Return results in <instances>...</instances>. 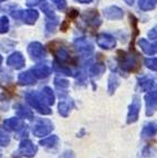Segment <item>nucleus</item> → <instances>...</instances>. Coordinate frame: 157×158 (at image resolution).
Listing matches in <instances>:
<instances>
[{
    "label": "nucleus",
    "mask_w": 157,
    "mask_h": 158,
    "mask_svg": "<svg viewBox=\"0 0 157 158\" xmlns=\"http://www.w3.org/2000/svg\"><path fill=\"white\" fill-rule=\"evenodd\" d=\"M6 128L11 129V131H15V132L18 133V137H24L28 135V128H27V125L23 124V122L20 121L19 118H9L6 119L5 123H3Z\"/></svg>",
    "instance_id": "nucleus-4"
},
{
    "label": "nucleus",
    "mask_w": 157,
    "mask_h": 158,
    "mask_svg": "<svg viewBox=\"0 0 157 158\" xmlns=\"http://www.w3.org/2000/svg\"><path fill=\"white\" fill-rule=\"evenodd\" d=\"M1 62H2V58H1V56H0V65H1Z\"/></svg>",
    "instance_id": "nucleus-38"
},
{
    "label": "nucleus",
    "mask_w": 157,
    "mask_h": 158,
    "mask_svg": "<svg viewBox=\"0 0 157 158\" xmlns=\"http://www.w3.org/2000/svg\"><path fill=\"white\" fill-rule=\"evenodd\" d=\"M17 112V115L20 118H28V119H32L33 118V114L30 111L29 108H27L26 106H23L22 104H18V105L15 106Z\"/></svg>",
    "instance_id": "nucleus-18"
},
{
    "label": "nucleus",
    "mask_w": 157,
    "mask_h": 158,
    "mask_svg": "<svg viewBox=\"0 0 157 158\" xmlns=\"http://www.w3.org/2000/svg\"><path fill=\"white\" fill-rule=\"evenodd\" d=\"M11 16L15 19H20L24 23L27 24H33L37 21V19L39 18V12L33 9H29V10H18V11H12Z\"/></svg>",
    "instance_id": "nucleus-3"
},
{
    "label": "nucleus",
    "mask_w": 157,
    "mask_h": 158,
    "mask_svg": "<svg viewBox=\"0 0 157 158\" xmlns=\"http://www.w3.org/2000/svg\"><path fill=\"white\" fill-rule=\"evenodd\" d=\"M37 146L34 145L33 143L29 139H24L21 142L20 147H19L18 152H16L15 156H20V157H32L37 153Z\"/></svg>",
    "instance_id": "nucleus-6"
},
{
    "label": "nucleus",
    "mask_w": 157,
    "mask_h": 158,
    "mask_svg": "<svg viewBox=\"0 0 157 158\" xmlns=\"http://www.w3.org/2000/svg\"><path fill=\"white\" fill-rule=\"evenodd\" d=\"M54 85L59 91H66L69 87V82L64 79L57 77V79L54 80Z\"/></svg>",
    "instance_id": "nucleus-28"
},
{
    "label": "nucleus",
    "mask_w": 157,
    "mask_h": 158,
    "mask_svg": "<svg viewBox=\"0 0 157 158\" xmlns=\"http://www.w3.org/2000/svg\"><path fill=\"white\" fill-rule=\"evenodd\" d=\"M157 5V0H139V8L142 10H152Z\"/></svg>",
    "instance_id": "nucleus-24"
},
{
    "label": "nucleus",
    "mask_w": 157,
    "mask_h": 158,
    "mask_svg": "<svg viewBox=\"0 0 157 158\" xmlns=\"http://www.w3.org/2000/svg\"><path fill=\"white\" fill-rule=\"evenodd\" d=\"M28 52L33 60H41L45 56V50L43 45L39 42H32L28 47Z\"/></svg>",
    "instance_id": "nucleus-8"
},
{
    "label": "nucleus",
    "mask_w": 157,
    "mask_h": 158,
    "mask_svg": "<svg viewBox=\"0 0 157 158\" xmlns=\"http://www.w3.org/2000/svg\"><path fill=\"white\" fill-rule=\"evenodd\" d=\"M157 134V124L154 123H151V124H147L146 126L143 128V132H142V137H153Z\"/></svg>",
    "instance_id": "nucleus-20"
},
{
    "label": "nucleus",
    "mask_w": 157,
    "mask_h": 158,
    "mask_svg": "<svg viewBox=\"0 0 157 158\" xmlns=\"http://www.w3.org/2000/svg\"><path fill=\"white\" fill-rule=\"evenodd\" d=\"M74 107V103L73 101L71 100H66V101H62L60 103V105H59V112L60 114L63 116V117H66L70 113V111L72 108Z\"/></svg>",
    "instance_id": "nucleus-17"
},
{
    "label": "nucleus",
    "mask_w": 157,
    "mask_h": 158,
    "mask_svg": "<svg viewBox=\"0 0 157 158\" xmlns=\"http://www.w3.org/2000/svg\"><path fill=\"white\" fill-rule=\"evenodd\" d=\"M76 1H78V2H82V3H89V2H91L92 0H76Z\"/></svg>",
    "instance_id": "nucleus-37"
},
{
    "label": "nucleus",
    "mask_w": 157,
    "mask_h": 158,
    "mask_svg": "<svg viewBox=\"0 0 157 158\" xmlns=\"http://www.w3.org/2000/svg\"><path fill=\"white\" fill-rule=\"evenodd\" d=\"M74 47H75V50L80 54H83V56H89V54H91L93 52V45L84 38L76 40L74 42Z\"/></svg>",
    "instance_id": "nucleus-9"
},
{
    "label": "nucleus",
    "mask_w": 157,
    "mask_h": 158,
    "mask_svg": "<svg viewBox=\"0 0 157 158\" xmlns=\"http://www.w3.org/2000/svg\"><path fill=\"white\" fill-rule=\"evenodd\" d=\"M82 17H83L84 21L87 22V23L91 24V26H93V27H97V26H100V23H101L99 15H97L96 11H87Z\"/></svg>",
    "instance_id": "nucleus-15"
},
{
    "label": "nucleus",
    "mask_w": 157,
    "mask_h": 158,
    "mask_svg": "<svg viewBox=\"0 0 157 158\" xmlns=\"http://www.w3.org/2000/svg\"><path fill=\"white\" fill-rule=\"evenodd\" d=\"M24 63H26V61H24V58L20 52L12 53L11 56H8V60H7V64L13 69L23 68Z\"/></svg>",
    "instance_id": "nucleus-11"
},
{
    "label": "nucleus",
    "mask_w": 157,
    "mask_h": 158,
    "mask_svg": "<svg viewBox=\"0 0 157 158\" xmlns=\"http://www.w3.org/2000/svg\"><path fill=\"white\" fill-rule=\"evenodd\" d=\"M26 1H27V5L28 6H36V5L41 3L43 0H26Z\"/></svg>",
    "instance_id": "nucleus-35"
},
{
    "label": "nucleus",
    "mask_w": 157,
    "mask_h": 158,
    "mask_svg": "<svg viewBox=\"0 0 157 158\" xmlns=\"http://www.w3.org/2000/svg\"><path fill=\"white\" fill-rule=\"evenodd\" d=\"M53 53H54V56H57V59H58L60 62H66L69 59V56H69L68 50L63 47H58L57 50H53Z\"/></svg>",
    "instance_id": "nucleus-21"
},
{
    "label": "nucleus",
    "mask_w": 157,
    "mask_h": 158,
    "mask_svg": "<svg viewBox=\"0 0 157 158\" xmlns=\"http://www.w3.org/2000/svg\"><path fill=\"white\" fill-rule=\"evenodd\" d=\"M154 85V82L153 80H151L149 77H143L138 81V86L141 87L142 91H149Z\"/></svg>",
    "instance_id": "nucleus-23"
},
{
    "label": "nucleus",
    "mask_w": 157,
    "mask_h": 158,
    "mask_svg": "<svg viewBox=\"0 0 157 158\" xmlns=\"http://www.w3.org/2000/svg\"><path fill=\"white\" fill-rule=\"evenodd\" d=\"M53 5L59 9V10H64L66 8V0H51Z\"/></svg>",
    "instance_id": "nucleus-33"
},
{
    "label": "nucleus",
    "mask_w": 157,
    "mask_h": 158,
    "mask_svg": "<svg viewBox=\"0 0 157 158\" xmlns=\"http://www.w3.org/2000/svg\"><path fill=\"white\" fill-rule=\"evenodd\" d=\"M96 43L99 47L103 48V49H113L116 45V40L110 34L101 33L100 35H97Z\"/></svg>",
    "instance_id": "nucleus-10"
},
{
    "label": "nucleus",
    "mask_w": 157,
    "mask_h": 158,
    "mask_svg": "<svg viewBox=\"0 0 157 158\" xmlns=\"http://www.w3.org/2000/svg\"><path fill=\"white\" fill-rule=\"evenodd\" d=\"M145 64L147 68L153 70V71H157V59H146Z\"/></svg>",
    "instance_id": "nucleus-32"
},
{
    "label": "nucleus",
    "mask_w": 157,
    "mask_h": 158,
    "mask_svg": "<svg viewBox=\"0 0 157 158\" xmlns=\"http://www.w3.org/2000/svg\"><path fill=\"white\" fill-rule=\"evenodd\" d=\"M26 100L28 101L30 105L32 107H34L39 113L43 114V115H48L51 113L49 105L45 104V102L43 101V98H41V95L39 93L36 92H29L26 94Z\"/></svg>",
    "instance_id": "nucleus-1"
},
{
    "label": "nucleus",
    "mask_w": 157,
    "mask_h": 158,
    "mask_svg": "<svg viewBox=\"0 0 157 158\" xmlns=\"http://www.w3.org/2000/svg\"><path fill=\"white\" fill-rule=\"evenodd\" d=\"M105 71V65L102 63H97L94 64L92 66L91 70H90V73H91L92 77H96V75H101L102 73H104Z\"/></svg>",
    "instance_id": "nucleus-26"
},
{
    "label": "nucleus",
    "mask_w": 157,
    "mask_h": 158,
    "mask_svg": "<svg viewBox=\"0 0 157 158\" xmlns=\"http://www.w3.org/2000/svg\"><path fill=\"white\" fill-rule=\"evenodd\" d=\"M41 9L43 10V12L47 15V17L50 19V20H58V18L55 17L54 12H53L52 8H51V6H50L49 3L45 2L43 5L41 6Z\"/></svg>",
    "instance_id": "nucleus-27"
},
{
    "label": "nucleus",
    "mask_w": 157,
    "mask_h": 158,
    "mask_svg": "<svg viewBox=\"0 0 157 158\" xmlns=\"http://www.w3.org/2000/svg\"><path fill=\"white\" fill-rule=\"evenodd\" d=\"M40 95H41V98H43V101H45V104H48V105H51V104L54 103V94H53V91L50 87L48 86L43 87Z\"/></svg>",
    "instance_id": "nucleus-19"
},
{
    "label": "nucleus",
    "mask_w": 157,
    "mask_h": 158,
    "mask_svg": "<svg viewBox=\"0 0 157 158\" xmlns=\"http://www.w3.org/2000/svg\"><path fill=\"white\" fill-rule=\"evenodd\" d=\"M10 142L9 134L6 132L5 129L0 127V146H7Z\"/></svg>",
    "instance_id": "nucleus-29"
},
{
    "label": "nucleus",
    "mask_w": 157,
    "mask_h": 158,
    "mask_svg": "<svg viewBox=\"0 0 157 158\" xmlns=\"http://www.w3.org/2000/svg\"><path fill=\"white\" fill-rule=\"evenodd\" d=\"M52 129H53V124L49 121V119L40 118L34 123L32 132H33V134L36 135V136L42 137V136H45V135L49 134Z\"/></svg>",
    "instance_id": "nucleus-5"
},
{
    "label": "nucleus",
    "mask_w": 157,
    "mask_h": 158,
    "mask_svg": "<svg viewBox=\"0 0 157 158\" xmlns=\"http://www.w3.org/2000/svg\"><path fill=\"white\" fill-rule=\"evenodd\" d=\"M118 86V80L116 77V75H111L110 80H108V92L110 94H112L114 91L116 90V87Z\"/></svg>",
    "instance_id": "nucleus-30"
},
{
    "label": "nucleus",
    "mask_w": 157,
    "mask_h": 158,
    "mask_svg": "<svg viewBox=\"0 0 157 158\" xmlns=\"http://www.w3.org/2000/svg\"><path fill=\"white\" fill-rule=\"evenodd\" d=\"M122 54L118 56V62H120L121 68L125 71H136L139 68V60L136 56H134L132 53H125L120 51Z\"/></svg>",
    "instance_id": "nucleus-2"
},
{
    "label": "nucleus",
    "mask_w": 157,
    "mask_h": 158,
    "mask_svg": "<svg viewBox=\"0 0 157 158\" xmlns=\"http://www.w3.org/2000/svg\"><path fill=\"white\" fill-rule=\"evenodd\" d=\"M139 111H141V101L138 100V98H134L133 102H132L129 110H128L127 114V123L132 124L134 122H136L138 118Z\"/></svg>",
    "instance_id": "nucleus-7"
},
{
    "label": "nucleus",
    "mask_w": 157,
    "mask_h": 158,
    "mask_svg": "<svg viewBox=\"0 0 157 158\" xmlns=\"http://www.w3.org/2000/svg\"><path fill=\"white\" fill-rule=\"evenodd\" d=\"M59 138L58 136H55V135H52V136H49L45 139H42L40 142V145L42 146H45V147H54L57 145V143H58Z\"/></svg>",
    "instance_id": "nucleus-25"
},
{
    "label": "nucleus",
    "mask_w": 157,
    "mask_h": 158,
    "mask_svg": "<svg viewBox=\"0 0 157 158\" xmlns=\"http://www.w3.org/2000/svg\"><path fill=\"white\" fill-rule=\"evenodd\" d=\"M145 101H146V107H147V115H152L154 112L155 107L157 106V92L151 91L148 94L145 95Z\"/></svg>",
    "instance_id": "nucleus-12"
},
{
    "label": "nucleus",
    "mask_w": 157,
    "mask_h": 158,
    "mask_svg": "<svg viewBox=\"0 0 157 158\" xmlns=\"http://www.w3.org/2000/svg\"><path fill=\"white\" fill-rule=\"evenodd\" d=\"M138 44H139V47L142 48V50L144 51L146 54H149V56H153V54H155L154 49H153V44H152V43H149L147 40L141 39L138 41Z\"/></svg>",
    "instance_id": "nucleus-22"
},
{
    "label": "nucleus",
    "mask_w": 157,
    "mask_h": 158,
    "mask_svg": "<svg viewBox=\"0 0 157 158\" xmlns=\"http://www.w3.org/2000/svg\"><path fill=\"white\" fill-rule=\"evenodd\" d=\"M149 39H157V26H155L151 31L148 32Z\"/></svg>",
    "instance_id": "nucleus-34"
},
{
    "label": "nucleus",
    "mask_w": 157,
    "mask_h": 158,
    "mask_svg": "<svg viewBox=\"0 0 157 158\" xmlns=\"http://www.w3.org/2000/svg\"><path fill=\"white\" fill-rule=\"evenodd\" d=\"M9 29V21L7 17L0 18V33H6Z\"/></svg>",
    "instance_id": "nucleus-31"
},
{
    "label": "nucleus",
    "mask_w": 157,
    "mask_h": 158,
    "mask_svg": "<svg viewBox=\"0 0 157 158\" xmlns=\"http://www.w3.org/2000/svg\"><path fill=\"white\" fill-rule=\"evenodd\" d=\"M0 1H5V0H0Z\"/></svg>",
    "instance_id": "nucleus-39"
},
{
    "label": "nucleus",
    "mask_w": 157,
    "mask_h": 158,
    "mask_svg": "<svg viewBox=\"0 0 157 158\" xmlns=\"http://www.w3.org/2000/svg\"><path fill=\"white\" fill-rule=\"evenodd\" d=\"M33 75L38 79H45V77H49L51 73V68L47 64H38L31 70Z\"/></svg>",
    "instance_id": "nucleus-13"
},
{
    "label": "nucleus",
    "mask_w": 157,
    "mask_h": 158,
    "mask_svg": "<svg viewBox=\"0 0 157 158\" xmlns=\"http://www.w3.org/2000/svg\"><path fill=\"white\" fill-rule=\"evenodd\" d=\"M5 98H7V95L5 94V92L2 90H0V101L5 100Z\"/></svg>",
    "instance_id": "nucleus-36"
},
{
    "label": "nucleus",
    "mask_w": 157,
    "mask_h": 158,
    "mask_svg": "<svg viewBox=\"0 0 157 158\" xmlns=\"http://www.w3.org/2000/svg\"><path fill=\"white\" fill-rule=\"evenodd\" d=\"M18 81L21 85H31L36 83V77L31 71H27L19 75Z\"/></svg>",
    "instance_id": "nucleus-16"
},
{
    "label": "nucleus",
    "mask_w": 157,
    "mask_h": 158,
    "mask_svg": "<svg viewBox=\"0 0 157 158\" xmlns=\"http://www.w3.org/2000/svg\"><path fill=\"white\" fill-rule=\"evenodd\" d=\"M105 18L111 19V20H116V19L123 18V11L121 10L118 7H108L104 9Z\"/></svg>",
    "instance_id": "nucleus-14"
}]
</instances>
